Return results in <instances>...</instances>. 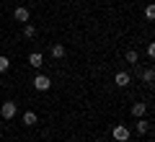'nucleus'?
I'll return each mask as SVG.
<instances>
[{
    "label": "nucleus",
    "mask_w": 155,
    "mask_h": 142,
    "mask_svg": "<svg viewBox=\"0 0 155 142\" xmlns=\"http://www.w3.org/2000/svg\"><path fill=\"white\" fill-rule=\"evenodd\" d=\"M134 132H137L140 137H142V134H147V132H150V121H145L142 116H140V119H137V124H134Z\"/></svg>",
    "instance_id": "obj_7"
},
{
    "label": "nucleus",
    "mask_w": 155,
    "mask_h": 142,
    "mask_svg": "<svg viewBox=\"0 0 155 142\" xmlns=\"http://www.w3.org/2000/svg\"><path fill=\"white\" fill-rule=\"evenodd\" d=\"M147 57H150V60H153V57H155V44H153V41L147 44Z\"/></svg>",
    "instance_id": "obj_16"
},
{
    "label": "nucleus",
    "mask_w": 155,
    "mask_h": 142,
    "mask_svg": "<svg viewBox=\"0 0 155 142\" xmlns=\"http://www.w3.org/2000/svg\"><path fill=\"white\" fill-rule=\"evenodd\" d=\"M129 80H132V75H129L127 70H119V72L114 75V83H116L119 88H127V85H129Z\"/></svg>",
    "instance_id": "obj_4"
},
{
    "label": "nucleus",
    "mask_w": 155,
    "mask_h": 142,
    "mask_svg": "<svg viewBox=\"0 0 155 142\" xmlns=\"http://www.w3.org/2000/svg\"><path fill=\"white\" fill-rule=\"evenodd\" d=\"M16 111H18L16 101H3V106H0V116H3V119H13Z\"/></svg>",
    "instance_id": "obj_2"
},
{
    "label": "nucleus",
    "mask_w": 155,
    "mask_h": 142,
    "mask_svg": "<svg viewBox=\"0 0 155 142\" xmlns=\"http://www.w3.org/2000/svg\"><path fill=\"white\" fill-rule=\"evenodd\" d=\"M28 65H31L34 70H39V67L44 65V54H41V52H31V54H28Z\"/></svg>",
    "instance_id": "obj_6"
},
{
    "label": "nucleus",
    "mask_w": 155,
    "mask_h": 142,
    "mask_svg": "<svg viewBox=\"0 0 155 142\" xmlns=\"http://www.w3.org/2000/svg\"><path fill=\"white\" fill-rule=\"evenodd\" d=\"M23 36L34 39V36H36V26H34V23H23Z\"/></svg>",
    "instance_id": "obj_12"
},
{
    "label": "nucleus",
    "mask_w": 155,
    "mask_h": 142,
    "mask_svg": "<svg viewBox=\"0 0 155 142\" xmlns=\"http://www.w3.org/2000/svg\"><path fill=\"white\" fill-rule=\"evenodd\" d=\"M145 18H147V21H153V18H155V8H153V5L145 8Z\"/></svg>",
    "instance_id": "obj_15"
},
{
    "label": "nucleus",
    "mask_w": 155,
    "mask_h": 142,
    "mask_svg": "<svg viewBox=\"0 0 155 142\" xmlns=\"http://www.w3.org/2000/svg\"><path fill=\"white\" fill-rule=\"evenodd\" d=\"M49 54L54 57V60H62L67 52H65V47H62V44H52V47H49Z\"/></svg>",
    "instance_id": "obj_8"
},
{
    "label": "nucleus",
    "mask_w": 155,
    "mask_h": 142,
    "mask_svg": "<svg viewBox=\"0 0 155 142\" xmlns=\"http://www.w3.org/2000/svg\"><path fill=\"white\" fill-rule=\"evenodd\" d=\"M8 67H11V60L5 54H0V72H8Z\"/></svg>",
    "instance_id": "obj_14"
},
{
    "label": "nucleus",
    "mask_w": 155,
    "mask_h": 142,
    "mask_svg": "<svg viewBox=\"0 0 155 142\" xmlns=\"http://www.w3.org/2000/svg\"><path fill=\"white\" fill-rule=\"evenodd\" d=\"M129 134H132V132H129V127H127V124H116L114 129H111V137H114L116 142H127V140H129Z\"/></svg>",
    "instance_id": "obj_1"
},
{
    "label": "nucleus",
    "mask_w": 155,
    "mask_h": 142,
    "mask_svg": "<svg viewBox=\"0 0 155 142\" xmlns=\"http://www.w3.org/2000/svg\"><path fill=\"white\" fill-rule=\"evenodd\" d=\"M34 88L44 93V91H49V88H52V80L47 75H41V72H36V78H34Z\"/></svg>",
    "instance_id": "obj_3"
},
{
    "label": "nucleus",
    "mask_w": 155,
    "mask_h": 142,
    "mask_svg": "<svg viewBox=\"0 0 155 142\" xmlns=\"http://www.w3.org/2000/svg\"><path fill=\"white\" fill-rule=\"evenodd\" d=\"M145 111H147V104H134V106H132V116H134V119L145 116Z\"/></svg>",
    "instance_id": "obj_10"
},
{
    "label": "nucleus",
    "mask_w": 155,
    "mask_h": 142,
    "mask_svg": "<svg viewBox=\"0 0 155 142\" xmlns=\"http://www.w3.org/2000/svg\"><path fill=\"white\" fill-rule=\"evenodd\" d=\"M13 18H16L18 23H28V18H31V13H28V8H23V5H18L16 11H13Z\"/></svg>",
    "instance_id": "obj_5"
},
{
    "label": "nucleus",
    "mask_w": 155,
    "mask_h": 142,
    "mask_svg": "<svg viewBox=\"0 0 155 142\" xmlns=\"http://www.w3.org/2000/svg\"><path fill=\"white\" fill-rule=\"evenodd\" d=\"M23 124H26V127L36 124V111H26V114H23Z\"/></svg>",
    "instance_id": "obj_13"
},
{
    "label": "nucleus",
    "mask_w": 155,
    "mask_h": 142,
    "mask_svg": "<svg viewBox=\"0 0 155 142\" xmlns=\"http://www.w3.org/2000/svg\"><path fill=\"white\" fill-rule=\"evenodd\" d=\"M124 60H127V62H129V65H134V67H137V65H140V54H137V52H134V49H129V52H127V54H124Z\"/></svg>",
    "instance_id": "obj_11"
},
{
    "label": "nucleus",
    "mask_w": 155,
    "mask_h": 142,
    "mask_svg": "<svg viewBox=\"0 0 155 142\" xmlns=\"http://www.w3.org/2000/svg\"><path fill=\"white\" fill-rule=\"evenodd\" d=\"M153 80H155V70H153V67H145V70H142V83L153 85Z\"/></svg>",
    "instance_id": "obj_9"
}]
</instances>
